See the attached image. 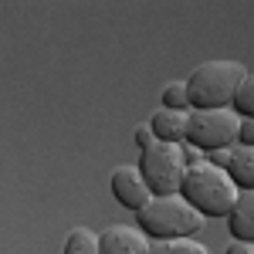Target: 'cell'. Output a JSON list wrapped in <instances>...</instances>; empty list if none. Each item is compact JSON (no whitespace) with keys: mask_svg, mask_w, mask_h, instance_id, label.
<instances>
[{"mask_svg":"<svg viewBox=\"0 0 254 254\" xmlns=\"http://www.w3.org/2000/svg\"><path fill=\"white\" fill-rule=\"evenodd\" d=\"M227 227H231L234 241H251L254 244V190H241V200L227 217Z\"/></svg>","mask_w":254,"mask_h":254,"instance_id":"9","label":"cell"},{"mask_svg":"<svg viewBox=\"0 0 254 254\" xmlns=\"http://www.w3.org/2000/svg\"><path fill=\"white\" fill-rule=\"evenodd\" d=\"M149 254H210V251L196 237H176V241H153Z\"/></svg>","mask_w":254,"mask_h":254,"instance_id":"12","label":"cell"},{"mask_svg":"<svg viewBox=\"0 0 254 254\" xmlns=\"http://www.w3.org/2000/svg\"><path fill=\"white\" fill-rule=\"evenodd\" d=\"M180 193L187 196L203 217H231V210L241 200V187L234 183V176L224 166H217L210 159H200V163H193L187 170Z\"/></svg>","mask_w":254,"mask_h":254,"instance_id":"1","label":"cell"},{"mask_svg":"<svg viewBox=\"0 0 254 254\" xmlns=\"http://www.w3.org/2000/svg\"><path fill=\"white\" fill-rule=\"evenodd\" d=\"M234 112L241 119H254V71H248V78L241 81V88H237Z\"/></svg>","mask_w":254,"mask_h":254,"instance_id":"14","label":"cell"},{"mask_svg":"<svg viewBox=\"0 0 254 254\" xmlns=\"http://www.w3.org/2000/svg\"><path fill=\"white\" fill-rule=\"evenodd\" d=\"M61 254H102V241L92 227H71L64 237Z\"/></svg>","mask_w":254,"mask_h":254,"instance_id":"11","label":"cell"},{"mask_svg":"<svg viewBox=\"0 0 254 254\" xmlns=\"http://www.w3.org/2000/svg\"><path fill=\"white\" fill-rule=\"evenodd\" d=\"M139 170H142V176H146L153 196L180 193L183 176H187V170H190L187 153H183V142H153L149 149H142Z\"/></svg>","mask_w":254,"mask_h":254,"instance_id":"5","label":"cell"},{"mask_svg":"<svg viewBox=\"0 0 254 254\" xmlns=\"http://www.w3.org/2000/svg\"><path fill=\"white\" fill-rule=\"evenodd\" d=\"M132 139H136V146H139V149H149L153 142H159V139H156V132H153L149 126H136V132H132Z\"/></svg>","mask_w":254,"mask_h":254,"instance_id":"15","label":"cell"},{"mask_svg":"<svg viewBox=\"0 0 254 254\" xmlns=\"http://www.w3.org/2000/svg\"><path fill=\"white\" fill-rule=\"evenodd\" d=\"M102 254H149L153 241L142 227H132V224H109L102 234Z\"/></svg>","mask_w":254,"mask_h":254,"instance_id":"7","label":"cell"},{"mask_svg":"<svg viewBox=\"0 0 254 254\" xmlns=\"http://www.w3.org/2000/svg\"><path fill=\"white\" fill-rule=\"evenodd\" d=\"M241 146H254V119H244L241 126Z\"/></svg>","mask_w":254,"mask_h":254,"instance_id":"17","label":"cell"},{"mask_svg":"<svg viewBox=\"0 0 254 254\" xmlns=\"http://www.w3.org/2000/svg\"><path fill=\"white\" fill-rule=\"evenodd\" d=\"M149 129L156 132L159 142H187L190 129V112H176V109H159L149 119Z\"/></svg>","mask_w":254,"mask_h":254,"instance_id":"8","label":"cell"},{"mask_svg":"<svg viewBox=\"0 0 254 254\" xmlns=\"http://www.w3.org/2000/svg\"><path fill=\"white\" fill-rule=\"evenodd\" d=\"M109 183H112L116 200L126 210H132V214H139L153 200V190H149V183H146V176H142V170H139L136 163H119V166H112Z\"/></svg>","mask_w":254,"mask_h":254,"instance_id":"6","label":"cell"},{"mask_svg":"<svg viewBox=\"0 0 254 254\" xmlns=\"http://www.w3.org/2000/svg\"><path fill=\"white\" fill-rule=\"evenodd\" d=\"M244 78H248V68L231 58H214L196 64L187 78L190 109H234V95Z\"/></svg>","mask_w":254,"mask_h":254,"instance_id":"2","label":"cell"},{"mask_svg":"<svg viewBox=\"0 0 254 254\" xmlns=\"http://www.w3.org/2000/svg\"><path fill=\"white\" fill-rule=\"evenodd\" d=\"M227 173L234 176V183L241 190H254V146H241L237 142L234 149H231Z\"/></svg>","mask_w":254,"mask_h":254,"instance_id":"10","label":"cell"},{"mask_svg":"<svg viewBox=\"0 0 254 254\" xmlns=\"http://www.w3.org/2000/svg\"><path fill=\"white\" fill-rule=\"evenodd\" d=\"M210 163H217V166H224V170H227V163H231V149H220V153H210Z\"/></svg>","mask_w":254,"mask_h":254,"instance_id":"18","label":"cell"},{"mask_svg":"<svg viewBox=\"0 0 254 254\" xmlns=\"http://www.w3.org/2000/svg\"><path fill=\"white\" fill-rule=\"evenodd\" d=\"M163 109L190 112V92H187V81H166V85H163Z\"/></svg>","mask_w":254,"mask_h":254,"instance_id":"13","label":"cell"},{"mask_svg":"<svg viewBox=\"0 0 254 254\" xmlns=\"http://www.w3.org/2000/svg\"><path fill=\"white\" fill-rule=\"evenodd\" d=\"M139 227L149 234V241H176V237H196L207 227V217L196 210L183 193L153 196L139 210Z\"/></svg>","mask_w":254,"mask_h":254,"instance_id":"3","label":"cell"},{"mask_svg":"<svg viewBox=\"0 0 254 254\" xmlns=\"http://www.w3.org/2000/svg\"><path fill=\"white\" fill-rule=\"evenodd\" d=\"M241 126H244V119L237 116L234 109H193L187 142L193 149H203V153L234 149L241 142Z\"/></svg>","mask_w":254,"mask_h":254,"instance_id":"4","label":"cell"},{"mask_svg":"<svg viewBox=\"0 0 254 254\" xmlns=\"http://www.w3.org/2000/svg\"><path fill=\"white\" fill-rule=\"evenodd\" d=\"M224 254H254V244L251 241H231Z\"/></svg>","mask_w":254,"mask_h":254,"instance_id":"16","label":"cell"}]
</instances>
